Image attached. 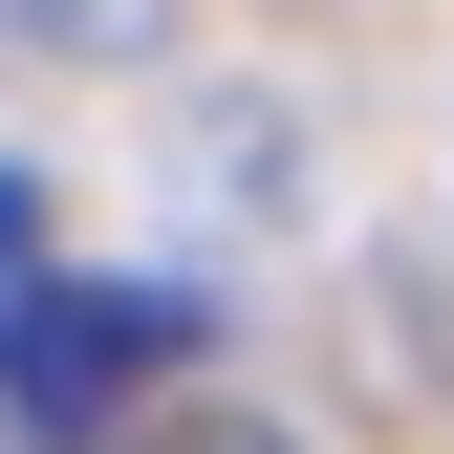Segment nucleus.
<instances>
[{"label": "nucleus", "mask_w": 454, "mask_h": 454, "mask_svg": "<svg viewBox=\"0 0 454 454\" xmlns=\"http://www.w3.org/2000/svg\"><path fill=\"white\" fill-rule=\"evenodd\" d=\"M22 303H43V195L0 174V347H22Z\"/></svg>", "instance_id": "2"}, {"label": "nucleus", "mask_w": 454, "mask_h": 454, "mask_svg": "<svg viewBox=\"0 0 454 454\" xmlns=\"http://www.w3.org/2000/svg\"><path fill=\"white\" fill-rule=\"evenodd\" d=\"M174 325H195L174 281H43V303H22V347H0V411L87 454V433L152 389V368H174Z\"/></svg>", "instance_id": "1"}, {"label": "nucleus", "mask_w": 454, "mask_h": 454, "mask_svg": "<svg viewBox=\"0 0 454 454\" xmlns=\"http://www.w3.org/2000/svg\"><path fill=\"white\" fill-rule=\"evenodd\" d=\"M130 454H281L260 411H174V433H130Z\"/></svg>", "instance_id": "3"}]
</instances>
